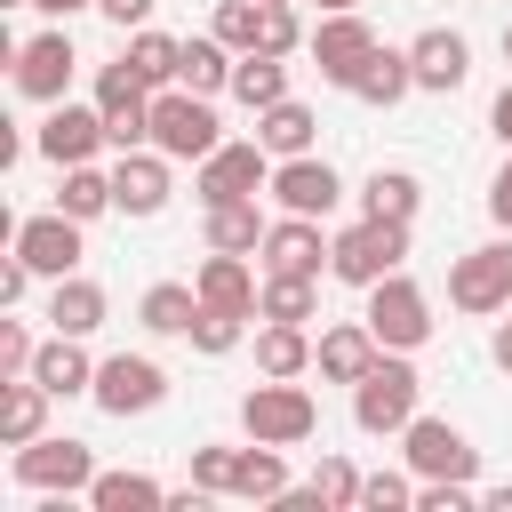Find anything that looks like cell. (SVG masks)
<instances>
[{
  "instance_id": "obj_1",
  "label": "cell",
  "mask_w": 512,
  "mask_h": 512,
  "mask_svg": "<svg viewBox=\"0 0 512 512\" xmlns=\"http://www.w3.org/2000/svg\"><path fill=\"white\" fill-rule=\"evenodd\" d=\"M424 408V376H416V352H384L360 384H352V424L368 440H400L408 416Z\"/></svg>"
},
{
  "instance_id": "obj_2",
  "label": "cell",
  "mask_w": 512,
  "mask_h": 512,
  "mask_svg": "<svg viewBox=\"0 0 512 512\" xmlns=\"http://www.w3.org/2000/svg\"><path fill=\"white\" fill-rule=\"evenodd\" d=\"M96 472H104L96 448H88V440H64V432H40V440L8 448V480H16L24 496H88Z\"/></svg>"
},
{
  "instance_id": "obj_3",
  "label": "cell",
  "mask_w": 512,
  "mask_h": 512,
  "mask_svg": "<svg viewBox=\"0 0 512 512\" xmlns=\"http://www.w3.org/2000/svg\"><path fill=\"white\" fill-rule=\"evenodd\" d=\"M240 432L248 440H272V448H304L320 432V400L296 376H264V384L240 392Z\"/></svg>"
},
{
  "instance_id": "obj_4",
  "label": "cell",
  "mask_w": 512,
  "mask_h": 512,
  "mask_svg": "<svg viewBox=\"0 0 512 512\" xmlns=\"http://www.w3.org/2000/svg\"><path fill=\"white\" fill-rule=\"evenodd\" d=\"M408 264V224H392V216H360V224H344L336 232V248H328V280H344V288H376L384 272H400Z\"/></svg>"
},
{
  "instance_id": "obj_5",
  "label": "cell",
  "mask_w": 512,
  "mask_h": 512,
  "mask_svg": "<svg viewBox=\"0 0 512 512\" xmlns=\"http://www.w3.org/2000/svg\"><path fill=\"white\" fill-rule=\"evenodd\" d=\"M360 320L376 328V344H384V352H424V344H432V328H440V320H432V296L408 280V264H400V272H384V280L368 288V312H360Z\"/></svg>"
},
{
  "instance_id": "obj_6",
  "label": "cell",
  "mask_w": 512,
  "mask_h": 512,
  "mask_svg": "<svg viewBox=\"0 0 512 512\" xmlns=\"http://www.w3.org/2000/svg\"><path fill=\"white\" fill-rule=\"evenodd\" d=\"M272 184V152L256 144V136H224L208 160H192V192H200V208H224V200H256Z\"/></svg>"
},
{
  "instance_id": "obj_7",
  "label": "cell",
  "mask_w": 512,
  "mask_h": 512,
  "mask_svg": "<svg viewBox=\"0 0 512 512\" xmlns=\"http://www.w3.org/2000/svg\"><path fill=\"white\" fill-rule=\"evenodd\" d=\"M152 144H160L168 160H208V152L224 144V120H216L208 96H192V88H160V96H152Z\"/></svg>"
},
{
  "instance_id": "obj_8",
  "label": "cell",
  "mask_w": 512,
  "mask_h": 512,
  "mask_svg": "<svg viewBox=\"0 0 512 512\" xmlns=\"http://www.w3.org/2000/svg\"><path fill=\"white\" fill-rule=\"evenodd\" d=\"M448 304L472 312V320H488V312L512 304V232L504 240H480V248H464L448 264Z\"/></svg>"
},
{
  "instance_id": "obj_9",
  "label": "cell",
  "mask_w": 512,
  "mask_h": 512,
  "mask_svg": "<svg viewBox=\"0 0 512 512\" xmlns=\"http://www.w3.org/2000/svg\"><path fill=\"white\" fill-rule=\"evenodd\" d=\"M88 400H96L104 416H152V408L168 400V368H160L152 352H112V360H96Z\"/></svg>"
},
{
  "instance_id": "obj_10",
  "label": "cell",
  "mask_w": 512,
  "mask_h": 512,
  "mask_svg": "<svg viewBox=\"0 0 512 512\" xmlns=\"http://www.w3.org/2000/svg\"><path fill=\"white\" fill-rule=\"evenodd\" d=\"M368 48H376V24H368L360 8H336V16H320V24H312V40H304L312 72H320L328 88H344V96H352V80H360Z\"/></svg>"
},
{
  "instance_id": "obj_11",
  "label": "cell",
  "mask_w": 512,
  "mask_h": 512,
  "mask_svg": "<svg viewBox=\"0 0 512 512\" xmlns=\"http://www.w3.org/2000/svg\"><path fill=\"white\" fill-rule=\"evenodd\" d=\"M400 448H408V472L416 480H472L480 472V448L448 424V416H408V432H400Z\"/></svg>"
},
{
  "instance_id": "obj_12",
  "label": "cell",
  "mask_w": 512,
  "mask_h": 512,
  "mask_svg": "<svg viewBox=\"0 0 512 512\" xmlns=\"http://www.w3.org/2000/svg\"><path fill=\"white\" fill-rule=\"evenodd\" d=\"M72 72H80V48H72L64 24H48V32H32L16 48V96H32V104H64L72 96Z\"/></svg>"
},
{
  "instance_id": "obj_13",
  "label": "cell",
  "mask_w": 512,
  "mask_h": 512,
  "mask_svg": "<svg viewBox=\"0 0 512 512\" xmlns=\"http://www.w3.org/2000/svg\"><path fill=\"white\" fill-rule=\"evenodd\" d=\"M112 144V128H104V112H96V96L88 104H48V120H40V136H32V152L48 160V168H80V160H96Z\"/></svg>"
},
{
  "instance_id": "obj_14",
  "label": "cell",
  "mask_w": 512,
  "mask_h": 512,
  "mask_svg": "<svg viewBox=\"0 0 512 512\" xmlns=\"http://www.w3.org/2000/svg\"><path fill=\"white\" fill-rule=\"evenodd\" d=\"M96 112H104V128H112V152H136V144H152V88L128 72V56L96 72Z\"/></svg>"
},
{
  "instance_id": "obj_15",
  "label": "cell",
  "mask_w": 512,
  "mask_h": 512,
  "mask_svg": "<svg viewBox=\"0 0 512 512\" xmlns=\"http://www.w3.org/2000/svg\"><path fill=\"white\" fill-rule=\"evenodd\" d=\"M176 200V160L160 152V144H136V152H120V168H112V208L120 216H160Z\"/></svg>"
},
{
  "instance_id": "obj_16",
  "label": "cell",
  "mask_w": 512,
  "mask_h": 512,
  "mask_svg": "<svg viewBox=\"0 0 512 512\" xmlns=\"http://www.w3.org/2000/svg\"><path fill=\"white\" fill-rule=\"evenodd\" d=\"M288 216H336V200H344V176L320 160V152H296V160H272V184H264Z\"/></svg>"
},
{
  "instance_id": "obj_17",
  "label": "cell",
  "mask_w": 512,
  "mask_h": 512,
  "mask_svg": "<svg viewBox=\"0 0 512 512\" xmlns=\"http://www.w3.org/2000/svg\"><path fill=\"white\" fill-rule=\"evenodd\" d=\"M16 256H24L40 280H64V272H80V216H64V208H48V216H24V224H16Z\"/></svg>"
},
{
  "instance_id": "obj_18",
  "label": "cell",
  "mask_w": 512,
  "mask_h": 512,
  "mask_svg": "<svg viewBox=\"0 0 512 512\" xmlns=\"http://www.w3.org/2000/svg\"><path fill=\"white\" fill-rule=\"evenodd\" d=\"M328 248H336V232H320V216H288V208H280L256 256H264V272H312V280H320V272H328Z\"/></svg>"
},
{
  "instance_id": "obj_19",
  "label": "cell",
  "mask_w": 512,
  "mask_h": 512,
  "mask_svg": "<svg viewBox=\"0 0 512 512\" xmlns=\"http://www.w3.org/2000/svg\"><path fill=\"white\" fill-rule=\"evenodd\" d=\"M408 64H416V88H424V96H456V88L472 80V40L448 32V24H432V32L408 40Z\"/></svg>"
},
{
  "instance_id": "obj_20",
  "label": "cell",
  "mask_w": 512,
  "mask_h": 512,
  "mask_svg": "<svg viewBox=\"0 0 512 512\" xmlns=\"http://www.w3.org/2000/svg\"><path fill=\"white\" fill-rule=\"evenodd\" d=\"M376 360H384V344H376V328H368V320H336V328H320V344H312L320 384H360Z\"/></svg>"
},
{
  "instance_id": "obj_21",
  "label": "cell",
  "mask_w": 512,
  "mask_h": 512,
  "mask_svg": "<svg viewBox=\"0 0 512 512\" xmlns=\"http://www.w3.org/2000/svg\"><path fill=\"white\" fill-rule=\"evenodd\" d=\"M104 320H112V296H104L88 272H64V280L48 288V328H56V336H96Z\"/></svg>"
},
{
  "instance_id": "obj_22",
  "label": "cell",
  "mask_w": 512,
  "mask_h": 512,
  "mask_svg": "<svg viewBox=\"0 0 512 512\" xmlns=\"http://www.w3.org/2000/svg\"><path fill=\"white\" fill-rule=\"evenodd\" d=\"M48 384L40 376H0V448H24V440H40L48 432Z\"/></svg>"
},
{
  "instance_id": "obj_23",
  "label": "cell",
  "mask_w": 512,
  "mask_h": 512,
  "mask_svg": "<svg viewBox=\"0 0 512 512\" xmlns=\"http://www.w3.org/2000/svg\"><path fill=\"white\" fill-rule=\"evenodd\" d=\"M192 288H200V304H224V312H256V296H264V280L248 272V256H224V248H208V264L192 272Z\"/></svg>"
},
{
  "instance_id": "obj_24",
  "label": "cell",
  "mask_w": 512,
  "mask_h": 512,
  "mask_svg": "<svg viewBox=\"0 0 512 512\" xmlns=\"http://www.w3.org/2000/svg\"><path fill=\"white\" fill-rule=\"evenodd\" d=\"M32 376L56 392V400H80L88 384H96V360H88V336H56L48 328V344H40V360H32Z\"/></svg>"
},
{
  "instance_id": "obj_25",
  "label": "cell",
  "mask_w": 512,
  "mask_h": 512,
  "mask_svg": "<svg viewBox=\"0 0 512 512\" xmlns=\"http://www.w3.org/2000/svg\"><path fill=\"white\" fill-rule=\"evenodd\" d=\"M256 144H264L272 160H296V152H312V144H320V120H312V104H296V96L264 104V112H256Z\"/></svg>"
},
{
  "instance_id": "obj_26",
  "label": "cell",
  "mask_w": 512,
  "mask_h": 512,
  "mask_svg": "<svg viewBox=\"0 0 512 512\" xmlns=\"http://www.w3.org/2000/svg\"><path fill=\"white\" fill-rule=\"evenodd\" d=\"M192 312H200V288H184V280H152L136 296V328L144 336H192Z\"/></svg>"
},
{
  "instance_id": "obj_27",
  "label": "cell",
  "mask_w": 512,
  "mask_h": 512,
  "mask_svg": "<svg viewBox=\"0 0 512 512\" xmlns=\"http://www.w3.org/2000/svg\"><path fill=\"white\" fill-rule=\"evenodd\" d=\"M120 56H128V72H136L152 96H160V88H176V72H184V40H176V32H152V24H144V32H128V48H120Z\"/></svg>"
},
{
  "instance_id": "obj_28",
  "label": "cell",
  "mask_w": 512,
  "mask_h": 512,
  "mask_svg": "<svg viewBox=\"0 0 512 512\" xmlns=\"http://www.w3.org/2000/svg\"><path fill=\"white\" fill-rule=\"evenodd\" d=\"M408 88H416V64H408V48H384V40H376V48H368V64H360V80H352V96L392 112Z\"/></svg>"
},
{
  "instance_id": "obj_29",
  "label": "cell",
  "mask_w": 512,
  "mask_h": 512,
  "mask_svg": "<svg viewBox=\"0 0 512 512\" xmlns=\"http://www.w3.org/2000/svg\"><path fill=\"white\" fill-rule=\"evenodd\" d=\"M232 64H240V56H232L216 32H192V40H184V72H176V88H192V96H224V88H232Z\"/></svg>"
},
{
  "instance_id": "obj_30",
  "label": "cell",
  "mask_w": 512,
  "mask_h": 512,
  "mask_svg": "<svg viewBox=\"0 0 512 512\" xmlns=\"http://www.w3.org/2000/svg\"><path fill=\"white\" fill-rule=\"evenodd\" d=\"M264 232H272V216H264L256 200H224V208H208V248H224V256H256Z\"/></svg>"
},
{
  "instance_id": "obj_31",
  "label": "cell",
  "mask_w": 512,
  "mask_h": 512,
  "mask_svg": "<svg viewBox=\"0 0 512 512\" xmlns=\"http://www.w3.org/2000/svg\"><path fill=\"white\" fill-rule=\"evenodd\" d=\"M304 368H312L304 320H264L256 328V376H304Z\"/></svg>"
},
{
  "instance_id": "obj_32",
  "label": "cell",
  "mask_w": 512,
  "mask_h": 512,
  "mask_svg": "<svg viewBox=\"0 0 512 512\" xmlns=\"http://www.w3.org/2000/svg\"><path fill=\"white\" fill-rule=\"evenodd\" d=\"M232 496H240V504H280V496H288V464H280L272 440L240 448V464H232Z\"/></svg>"
},
{
  "instance_id": "obj_33",
  "label": "cell",
  "mask_w": 512,
  "mask_h": 512,
  "mask_svg": "<svg viewBox=\"0 0 512 512\" xmlns=\"http://www.w3.org/2000/svg\"><path fill=\"white\" fill-rule=\"evenodd\" d=\"M88 504H96V512H160L168 488H160L152 472H128V464H120V472H96V480H88Z\"/></svg>"
},
{
  "instance_id": "obj_34",
  "label": "cell",
  "mask_w": 512,
  "mask_h": 512,
  "mask_svg": "<svg viewBox=\"0 0 512 512\" xmlns=\"http://www.w3.org/2000/svg\"><path fill=\"white\" fill-rule=\"evenodd\" d=\"M416 208H424V184H416L408 168H376V176L360 184V216H392V224H416Z\"/></svg>"
},
{
  "instance_id": "obj_35",
  "label": "cell",
  "mask_w": 512,
  "mask_h": 512,
  "mask_svg": "<svg viewBox=\"0 0 512 512\" xmlns=\"http://www.w3.org/2000/svg\"><path fill=\"white\" fill-rule=\"evenodd\" d=\"M232 96H240L248 112L280 104V96H288V56H264V48H248V56L232 64Z\"/></svg>"
},
{
  "instance_id": "obj_36",
  "label": "cell",
  "mask_w": 512,
  "mask_h": 512,
  "mask_svg": "<svg viewBox=\"0 0 512 512\" xmlns=\"http://www.w3.org/2000/svg\"><path fill=\"white\" fill-rule=\"evenodd\" d=\"M312 312H320V280L312 272H264L256 320H312Z\"/></svg>"
},
{
  "instance_id": "obj_37",
  "label": "cell",
  "mask_w": 512,
  "mask_h": 512,
  "mask_svg": "<svg viewBox=\"0 0 512 512\" xmlns=\"http://www.w3.org/2000/svg\"><path fill=\"white\" fill-rule=\"evenodd\" d=\"M56 208H64V216H80V224H96V216L112 208V168H96V160L64 168V184H56Z\"/></svg>"
},
{
  "instance_id": "obj_38",
  "label": "cell",
  "mask_w": 512,
  "mask_h": 512,
  "mask_svg": "<svg viewBox=\"0 0 512 512\" xmlns=\"http://www.w3.org/2000/svg\"><path fill=\"white\" fill-rule=\"evenodd\" d=\"M248 320H256V312H224V304H200V312H192V352H208V360L240 352Z\"/></svg>"
},
{
  "instance_id": "obj_39",
  "label": "cell",
  "mask_w": 512,
  "mask_h": 512,
  "mask_svg": "<svg viewBox=\"0 0 512 512\" xmlns=\"http://www.w3.org/2000/svg\"><path fill=\"white\" fill-rule=\"evenodd\" d=\"M312 32H304V16H296V0H264V24H256V48L264 56H296Z\"/></svg>"
},
{
  "instance_id": "obj_40",
  "label": "cell",
  "mask_w": 512,
  "mask_h": 512,
  "mask_svg": "<svg viewBox=\"0 0 512 512\" xmlns=\"http://www.w3.org/2000/svg\"><path fill=\"white\" fill-rule=\"evenodd\" d=\"M360 480H368V472H360L352 456H320V464H312V488L328 496V512H360Z\"/></svg>"
},
{
  "instance_id": "obj_41",
  "label": "cell",
  "mask_w": 512,
  "mask_h": 512,
  "mask_svg": "<svg viewBox=\"0 0 512 512\" xmlns=\"http://www.w3.org/2000/svg\"><path fill=\"white\" fill-rule=\"evenodd\" d=\"M256 24H264V0H216V24H208V32H216L232 56H248V48H256Z\"/></svg>"
},
{
  "instance_id": "obj_42",
  "label": "cell",
  "mask_w": 512,
  "mask_h": 512,
  "mask_svg": "<svg viewBox=\"0 0 512 512\" xmlns=\"http://www.w3.org/2000/svg\"><path fill=\"white\" fill-rule=\"evenodd\" d=\"M416 504V472H368L360 480V512H408Z\"/></svg>"
},
{
  "instance_id": "obj_43",
  "label": "cell",
  "mask_w": 512,
  "mask_h": 512,
  "mask_svg": "<svg viewBox=\"0 0 512 512\" xmlns=\"http://www.w3.org/2000/svg\"><path fill=\"white\" fill-rule=\"evenodd\" d=\"M232 464H240V448H224V440L192 448V488H208V496H232Z\"/></svg>"
},
{
  "instance_id": "obj_44",
  "label": "cell",
  "mask_w": 512,
  "mask_h": 512,
  "mask_svg": "<svg viewBox=\"0 0 512 512\" xmlns=\"http://www.w3.org/2000/svg\"><path fill=\"white\" fill-rule=\"evenodd\" d=\"M32 360H40V336L24 320H0V376H32Z\"/></svg>"
},
{
  "instance_id": "obj_45",
  "label": "cell",
  "mask_w": 512,
  "mask_h": 512,
  "mask_svg": "<svg viewBox=\"0 0 512 512\" xmlns=\"http://www.w3.org/2000/svg\"><path fill=\"white\" fill-rule=\"evenodd\" d=\"M480 488L472 480H416V512H472Z\"/></svg>"
},
{
  "instance_id": "obj_46",
  "label": "cell",
  "mask_w": 512,
  "mask_h": 512,
  "mask_svg": "<svg viewBox=\"0 0 512 512\" xmlns=\"http://www.w3.org/2000/svg\"><path fill=\"white\" fill-rule=\"evenodd\" d=\"M152 8H160V0H96V16H104V24H120V32H144V24H152Z\"/></svg>"
},
{
  "instance_id": "obj_47",
  "label": "cell",
  "mask_w": 512,
  "mask_h": 512,
  "mask_svg": "<svg viewBox=\"0 0 512 512\" xmlns=\"http://www.w3.org/2000/svg\"><path fill=\"white\" fill-rule=\"evenodd\" d=\"M488 216H496V232H512V160H504L496 184H488Z\"/></svg>"
},
{
  "instance_id": "obj_48",
  "label": "cell",
  "mask_w": 512,
  "mask_h": 512,
  "mask_svg": "<svg viewBox=\"0 0 512 512\" xmlns=\"http://www.w3.org/2000/svg\"><path fill=\"white\" fill-rule=\"evenodd\" d=\"M488 128H496V144H504V152H512V80H504V88H496V104H488Z\"/></svg>"
},
{
  "instance_id": "obj_49",
  "label": "cell",
  "mask_w": 512,
  "mask_h": 512,
  "mask_svg": "<svg viewBox=\"0 0 512 512\" xmlns=\"http://www.w3.org/2000/svg\"><path fill=\"white\" fill-rule=\"evenodd\" d=\"M488 360H496V368H504V376H512V320H504V328H496V336H488Z\"/></svg>"
},
{
  "instance_id": "obj_50",
  "label": "cell",
  "mask_w": 512,
  "mask_h": 512,
  "mask_svg": "<svg viewBox=\"0 0 512 512\" xmlns=\"http://www.w3.org/2000/svg\"><path fill=\"white\" fill-rule=\"evenodd\" d=\"M32 8H40L48 24H64V16H80V8H96V0H32Z\"/></svg>"
},
{
  "instance_id": "obj_51",
  "label": "cell",
  "mask_w": 512,
  "mask_h": 512,
  "mask_svg": "<svg viewBox=\"0 0 512 512\" xmlns=\"http://www.w3.org/2000/svg\"><path fill=\"white\" fill-rule=\"evenodd\" d=\"M480 504H488V512H512V480H504V488H488Z\"/></svg>"
},
{
  "instance_id": "obj_52",
  "label": "cell",
  "mask_w": 512,
  "mask_h": 512,
  "mask_svg": "<svg viewBox=\"0 0 512 512\" xmlns=\"http://www.w3.org/2000/svg\"><path fill=\"white\" fill-rule=\"evenodd\" d=\"M336 8H360V0H320V16H336Z\"/></svg>"
},
{
  "instance_id": "obj_53",
  "label": "cell",
  "mask_w": 512,
  "mask_h": 512,
  "mask_svg": "<svg viewBox=\"0 0 512 512\" xmlns=\"http://www.w3.org/2000/svg\"><path fill=\"white\" fill-rule=\"evenodd\" d=\"M504 64H512V24H504Z\"/></svg>"
},
{
  "instance_id": "obj_54",
  "label": "cell",
  "mask_w": 512,
  "mask_h": 512,
  "mask_svg": "<svg viewBox=\"0 0 512 512\" xmlns=\"http://www.w3.org/2000/svg\"><path fill=\"white\" fill-rule=\"evenodd\" d=\"M8 8H32V0H8Z\"/></svg>"
}]
</instances>
